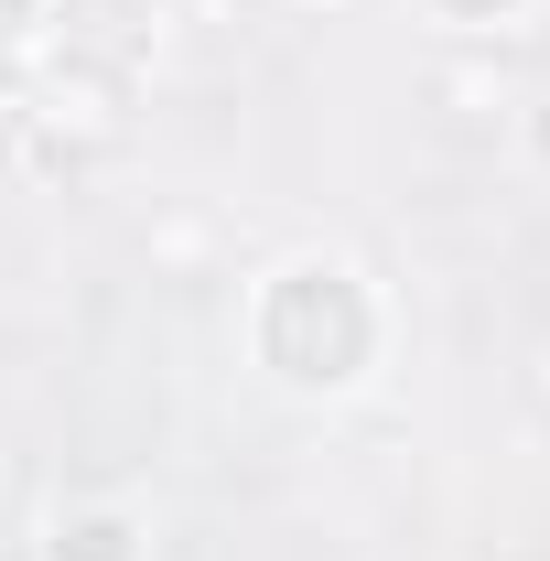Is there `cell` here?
Wrapping results in <instances>:
<instances>
[{
  "mask_svg": "<svg viewBox=\"0 0 550 561\" xmlns=\"http://www.w3.org/2000/svg\"><path fill=\"white\" fill-rule=\"evenodd\" d=\"M529 400H540V411H550V335H540V346H529Z\"/></svg>",
  "mask_w": 550,
  "mask_h": 561,
  "instance_id": "8992f818",
  "label": "cell"
},
{
  "mask_svg": "<svg viewBox=\"0 0 550 561\" xmlns=\"http://www.w3.org/2000/svg\"><path fill=\"white\" fill-rule=\"evenodd\" d=\"M443 98H454V119H507V108H518V87H507V66H485V55H454V66H443Z\"/></svg>",
  "mask_w": 550,
  "mask_h": 561,
  "instance_id": "277c9868",
  "label": "cell"
},
{
  "mask_svg": "<svg viewBox=\"0 0 550 561\" xmlns=\"http://www.w3.org/2000/svg\"><path fill=\"white\" fill-rule=\"evenodd\" d=\"M260 356H271L291 389H345L378 356V302L356 291L345 260H291L260 291Z\"/></svg>",
  "mask_w": 550,
  "mask_h": 561,
  "instance_id": "6da1fadb",
  "label": "cell"
},
{
  "mask_svg": "<svg viewBox=\"0 0 550 561\" xmlns=\"http://www.w3.org/2000/svg\"><path fill=\"white\" fill-rule=\"evenodd\" d=\"M540 44H550V22H540Z\"/></svg>",
  "mask_w": 550,
  "mask_h": 561,
  "instance_id": "52a82bcc",
  "label": "cell"
},
{
  "mask_svg": "<svg viewBox=\"0 0 550 561\" xmlns=\"http://www.w3.org/2000/svg\"><path fill=\"white\" fill-rule=\"evenodd\" d=\"M432 11H443V22H507L518 0H432Z\"/></svg>",
  "mask_w": 550,
  "mask_h": 561,
  "instance_id": "5b68a950",
  "label": "cell"
},
{
  "mask_svg": "<svg viewBox=\"0 0 550 561\" xmlns=\"http://www.w3.org/2000/svg\"><path fill=\"white\" fill-rule=\"evenodd\" d=\"M44 561H140L130 507H66V518H55V540H44Z\"/></svg>",
  "mask_w": 550,
  "mask_h": 561,
  "instance_id": "3957f363",
  "label": "cell"
},
{
  "mask_svg": "<svg viewBox=\"0 0 550 561\" xmlns=\"http://www.w3.org/2000/svg\"><path fill=\"white\" fill-rule=\"evenodd\" d=\"M130 98H140L130 55H108V44H66V55L44 66V87H33L22 130L44 140L66 173H87V162H108V151L130 140Z\"/></svg>",
  "mask_w": 550,
  "mask_h": 561,
  "instance_id": "7a4b0ae2",
  "label": "cell"
}]
</instances>
